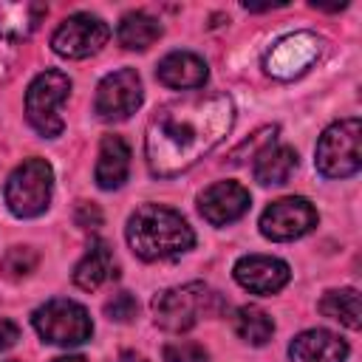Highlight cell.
Here are the masks:
<instances>
[{"label": "cell", "instance_id": "19", "mask_svg": "<svg viewBox=\"0 0 362 362\" xmlns=\"http://www.w3.org/2000/svg\"><path fill=\"white\" fill-rule=\"evenodd\" d=\"M45 17L42 3H3L0 0V37L25 40Z\"/></svg>", "mask_w": 362, "mask_h": 362}, {"label": "cell", "instance_id": "17", "mask_svg": "<svg viewBox=\"0 0 362 362\" xmlns=\"http://www.w3.org/2000/svg\"><path fill=\"white\" fill-rule=\"evenodd\" d=\"M107 277H116V266H113V252L105 240L90 243V249L85 252V257L76 263L74 269V283L85 291L99 288Z\"/></svg>", "mask_w": 362, "mask_h": 362}, {"label": "cell", "instance_id": "26", "mask_svg": "<svg viewBox=\"0 0 362 362\" xmlns=\"http://www.w3.org/2000/svg\"><path fill=\"white\" fill-rule=\"evenodd\" d=\"M76 223H79L82 229H96V226H102V212H99V206H96V204H88V201H79V206H76Z\"/></svg>", "mask_w": 362, "mask_h": 362}, {"label": "cell", "instance_id": "14", "mask_svg": "<svg viewBox=\"0 0 362 362\" xmlns=\"http://www.w3.org/2000/svg\"><path fill=\"white\" fill-rule=\"evenodd\" d=\"M288 356H291V362H345L348 345L334 331L311 328L291 339Z\"/></svg>", "mask_w": 362, "mask_h": 362}, {"label": "cell", "instance_id": "8", "mask_svg": "<svg viewBox=\"0 0 362 362\" xmlns=\"http://www.w3.org/2000/svg\"><path fill=\"white\" fill-rule=\"evenodd\" d=\"M141 105V79L133 68H119L107 74L96 88L93 110L105 122H122L133 116Z\"/></svg>", "mask_w": 362, "mask_h": 362}, {"label": "cell", "instance_id": "28", "mask_svg": "<svg viewBox=\"0 0 362 362\" xmlns=\"http://www.w3.org/2000/svg\"><path fill=\"white\" fill-rule=\"evenodd\" d=\"M116 362H147V359H144L141 354H136V351H122Z\"/></svg>", "mask_w": 362, "mask_h": 362}, {"label": "cell", "instance_id": "20", "mask_svg": "<svg viewBox=\"0 0 362 362\" xmlns=\"http://www.w3.org/2000/svg\"><path fill=\"white\" fill-rule=\"evenodd\" d=\"M161 37V23L147 11H130L119 23V42L130 51H144Z\"/></svg>", "mask_w": 362, "mask_h": 362}, {"label": "cell", "instance_id": "11", "mask_svg": "<svg viewBox=\"0 0 362 362\" xmlns=\"http://www.w3.org/2000/svg\"><path fill=\"white\" fill-rule=\"evenodd\" d=\"M320 54V40L311 31H297L283 37L269 54H266V71L277 79H294L300 76L305 68H311V62Z\"/></svg>", "mask_w": 362, "mask_h": 362}, {"label": "cell", "instance_id": "13", "mask_svg": "<svg viewBox=\"0 0 362 362\" xmlns=\"http://www.w3.org/2000/svg\"><path fill=\"white\" fill-rule=\"evenodd\" d=\"M291 272L283 260L266 255H246L235 263V280L252 294H274L288 283Z\"/></svg>", "mask_w": 362, "mask_h": 362}, {"label": "cell", "instance_id": "7", "mask_svg": "<svg viewBox=\"0 0 362 362\" xmlns=\"http://www.w3.org/2000/svg\"><path fill=\"white\" fill-rule=\"evenodd\" d=\"M31 320L37 334L54 345H79L93 334L88 311L74 300H48L34 311Z\"/></svg>", "mask_w": 362, "mask_h": 362}, {"label": "cell", "instance_id": "15", "mask_svg": "<svg viewBox=\"0 0 362 362\" xmlns=\"http://www.w3.org/2000/svg\"><path fill=\"white\" fill-rule=\"evenodd\" d=\"M156 76L167 88H201L206 82V62L192 51H173L158 62Z\"/></svg>", "mask_w": 362, "mask_h": 362}, {"label": "cell", "instance_id": "24", "mask_svg": "<svg viewBox=\"0 0 362 362\" xmlns=\"http://www.w3.org/2000/svg\"><path fill=\"white\" fill-rule=\"evenodd\" d=\"M206 351L204 345L192 342V339H181V342H170L164 345V362H206Z\"/></svg>", "mask_w": 362, "mask_h": 362}, {"label": "cell", "instance_id": "3", "mask_svg": "<svg viewBox=\"0 0 362 362\" xmlns=\"http://www.w3.org/2000/svg\"><path fill=\"white\" fill-rule=\"evenodd\" d=\"M221 308V297L206 283H187L156 294L153 317L164 331H189L201 317H209Z\"/></svg>", "mask_w": 362, "mask_h": 362}, {"label": "cell", "instance_id": "25", "mask_svg": "<svg viewBox=\"0 0 362 362\" xmlns=\"http://www.w3.org/2000/svg\"><path fill=\"white\" fill-rule=\"evenodd\" d=\"M105 314H107L110 320H116V322H130V320L139 314V303H136L133 294L119 291V294H113V300H107Z\"/></svg>", "mask_w": 362, "mask_h": 362}, {"label": "cell", "instance_id": "6", "mask_svg": "<svg viewBox=\"0 0 362 362\" xmlns=\"http://www.w3.org/2000/svg\"><path fill=\"white\" fill-rule=\"evenodd\" d=\"M362 124L359 119H342L331 124L317 141V170L325 178H348L362 167Z\"/></svg>", "mask_w": 362, "mask_h": 362}, {"label": "cell", "instance_id": "16", "mask_svg": "<svg viewBox=\"0 0 362 362\" xmlns=\"http://www.w3.org/2000/svg\"><path fill=\"white\" fill-rule=\"evenodd\" d=\"M127 173H130V147L124 144L122 136H105L96 161V184L102 189H116L127 181Z\"/></svg>", "mask_w": 362, "mask_h": 362}, {"label": "cell", "instance_id": "4", "mask_svg": "<svg viewBox=\"0 0 362 362\" xmlns=\"http://www.w3.org/2000/svg\"><path fill=\"white\" fill-rule=\"evenodd\" d=\"M54 189V173L45 158L23 161L6 184V204L17 218H37L48 209Z\"/></svg>", "mask_w": 362, "mask_h": 362}, {"label": "cell", "instance_id": "5", "mask_svg": "<svg viewBox=\"0 0 362 362\" xmlns=\"http://www.w3.org/2000/svg\"><path fill=\"white\" fill-rule=\"evenodd\" d=\"M71 79L62 71H42L34 76L25 93V116L34 124V130L45 139H54L62 133V102L68 99Z\"/></svg>", "mask_w": 362, "mask_h": 362}, {"label": "cell", "instance_id": "2", "mask_svg": "<svg viewBox=\"0 0 362 362\" xmlns=\"http://www.w3.org/2000/svg\"><path fill=\"white\" fill-rule=\"evenodd\" d=\"M127 243L141 260H164L187 252L195 235L181 212L161 204H144L127 221Z\"/></svg>", "mask_w": 362, "mask_h": 362}, {"label": "cell", "instance_id": "22", "mask_svg": "<svg viewBox=\"0 0 362 362\" xmlns=\"http://www.w3.org/2000/svg\"><path fill=\"white\" fill-rule=\"evenodd\" d=\"M235 334L249 345H266L274 334V320L257 305H243L235 311Z\"/></svg>", "mask_w": 362, "mask_h": 362}, {"label": "cell", "instance_id": "29", "mask_svg": "<svg viewBox=\"0 0 362 362\" xmlns=\"http://www.w3.org/2000/svg\"><path fill=\"white\" fill-rule=\"evenodd\" d=\"M54 362H85L82 356H59V359H54Z\"/></svg>", "mask_w": 362, "mask_h": 362}, {"label": "cell", "instance_id": "18", "mask_svg": "<svg viewBox=\"0 0 362 362\" xmlns=\"http://www.w3.org/2000/svg\"><path fill=\"white\" fill-rule=\"evenodd\" d=\"M297 167V153L288 144H266L255 156V178L260 184H286Z\"/></svg>", "mask_w": 362, "mask_h": 362}, {"label": "cell", "instance_id": "1", "mask_svg": "<svg viewBox=\"0 0 362 362\" xmlns=\"http://www.w3.org/2000/svg\"><path fill=\"white\" fill-rule=\"evenodd\" d=\"M235 105L226 93H192L156 110L147 124V164L153 175L170 178L189 170L232 130Z\"/></svg>", "mask_w": 362, "mask_h": 362}, {"label": "cell", "instance_id": "9", "mask_svg": "<svg viewBox=\"0 0 362 362\" xmlns=\"http://www.w3.org/2000/svg\"><path fill=\"white\" fill-rule=\"evenodd\" d=\"M110 37V28L105 25V20H99L96 14H71L68 20H62V25L54 31L51 45L59 57L68 59H85L90 54H96Z\"/></svg>", "mask_w": 362, "mask_h": 362}, {"label": "cell", "instance_id": "21", "mask_svg": "<svg viewBox=\"0 0 362 362\" xmlns=\"http://www.w3.org/2000/svg\"><path fill=\"white\" fill-rule=\"evenodd\" d=\"M320 311L331 320H339L348 328H359L362 325V308H359V291L356 288H334L325 291L320 300Z\"/></svg>", "mask_w": 362, "mask_h": 362}, {"label": "cell", "instance_id": "10", "mask_svg": "<svg viewBox=\"0 0 362 362\" xmlns=\"http://www.w3.org/2000/svg\"><path fill=\"white\" fill-rule=\"evenodd\" d=\"M317 226V209L305 198H280L260 215V232L269 240H294Z\"/></svg>", "mask_w": 362, "mask_h": 362}, {"label": "cell", "instance_id": "27", "mask_svg": "<svg viewBox=\"0 0 362 362\" xmlns=\"http://www.w3.org/2000/svg\"><path fill=\"white\" fill-rule=\"evenodd\" d=\"M17 339H20V328L11 320H0V351L11 348Z\"/></svg>", "mask_w": 362, "mask_h": 362}, {"label": "cell", "instance_id": "12", "mask_svg": "<svg viewBox=\"0 0 362 362\" xmlns=\"http://www.w3.org/2000/svg\"><path fill=\"white\" fill-rule=\"evenodd\" d=\"M249 204H252L249 189L240 187L238 181H218L209 189H204V195L198 198L201 215L209 223H215V226H223V223L238 221L249 209Z\"/></svg>", "mask_w": 362, "mask_h": 362}, {"label": "cell", "instance_id": "23", "mask_svg": "<svg viewBox=\"0 0 362 362\" xmlns=\"http://www.w3.org/2000/svg\"><path fill=\"white\" fill-rule=\"evenodd\" d=\"M40 263V255L31 249V246H11L3 260H0V272L8 277V280H20L25 274H31Z\"/></svg>", "mask_w": 362, "mask_h": 362}]
</instances>
